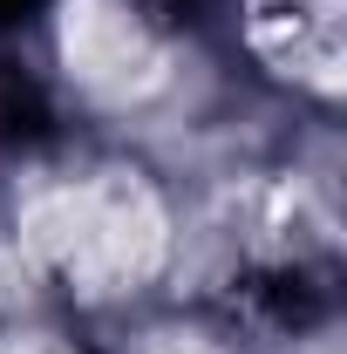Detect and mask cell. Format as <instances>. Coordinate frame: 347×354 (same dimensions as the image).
Segmentation results:
<instances>
[{
  "mask_svg": "<svg viewBox=\"0 0 347 354\" xmlns=\"http://www.w3.org/2000/svg\"><path fill=\"white\" fill-rule=\"evenodd\" d=\"M62 55H68L75 82H88L95 95H116V102H130L150 82H164L157 48L143 41V28L123 7H109V0H68L62 7Z\"/></svg>",
  "mask_w": 347,
  "mask_h": 354,
  "instance_id": "obj_1",
  "label": "cell"
}]
</instances>
